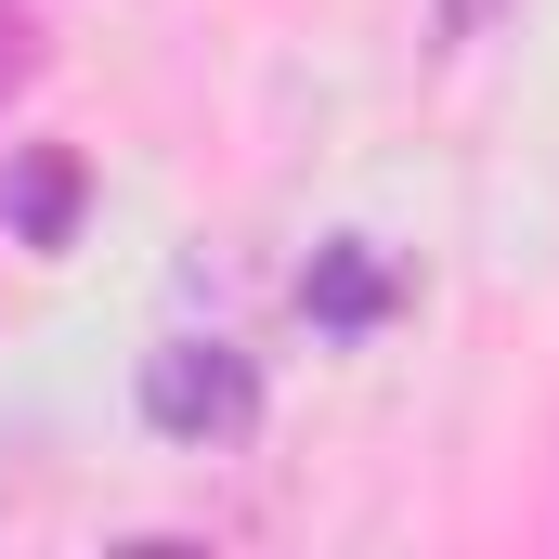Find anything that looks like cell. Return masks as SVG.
I'll return each mask as SVG.
<instances>
[{"label": "cell", "instance_id": "2", "mask_svg": "<svg viewBox=\"0 0 559 559\" xmlns=\"http://www.w3.org/2000/svg\"><path fill=\"white\" fill-rule=\"evenodd\" d=\"M391 299H404V274H391V261H378L365 235H338V248H312V274H299V312H312L325 338H365V325H378Z\"/></svg>", "mask_w": 559, "mask_h": 559}, {"label": "cell", "instance_id": "3", "mask_svg": "<svg viewBox=\"0 0 559 559\" xmlns=\"http://www.w3.org/2000/svg\"><path fill=\"white\" fill-rule=\"evenodd\" d=\"M0 209H13V235L26 248H66V222H79V156H13V182H0Z\"/></svg>", "mask_w": 559, "mask_h": 559}, {"label": "cell", "instance_id": "4", "mask_svg": "<svg viewBox=\"0 0 559 559\" xmlns=\"http://www.w3.org/2000/svg\"><path fill=\"white\" fill-rule=\"evenodd\" d=\"M481 13H495V0H455V39H468V26H481Z\"/></svg>", "mask_w": 559, "mask_h": 559}, {"label": "cell", "instance_id": "1", "mask_svg": "<svg viewBox=\"0 0 559 559\" xmlns=\"http://www.w3.org/2000/svg\"><path fill=\"white\" fill-rule=\"evenodd\" d=\"M143 429L156 442H248L261 429V365L235 352V338H156L143 352Z\"/></svg>", "mask_w": 559, "mask_h": 559}]
</instances>
